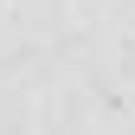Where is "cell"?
<instances>
[{
	"label": "cell",
	"mask_w": 135,
	"mask_h": 135,
	"mask_svg": "<svg viewBox=\"0 0 135 135\" xmlns=\"http://www.w3.org/2000/svg\"><path fill=\"white\" fill-rule=\"evenodd\" d=\"M0 135H135V0H0Z\"/></svg>",
	"instance_id": "obj_1"
}]
</instances>
